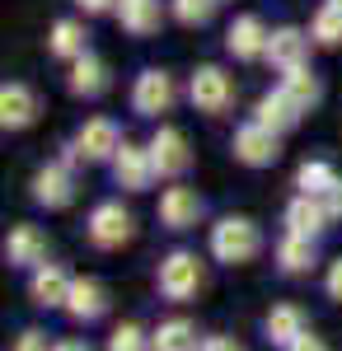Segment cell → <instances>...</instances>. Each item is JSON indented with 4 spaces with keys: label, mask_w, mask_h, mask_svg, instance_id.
I'll list each match as a JSON object with an SVG mask.
<instances>
[{
    "label": "cell",
    "mask_w": 342,
    "mask_h": 351,
    "mask_svg": "<svg viewBox=\"0 0 342 351\" xmlns=\"http://www.w3.org/2000/svg\"><path fill=\"white\" fill-rule=\"evenodd\" d=\"M216 14V0H174V19L187 28H202Z\"/></svg>",
    "instance_id": "cell-29"
},
{
    "label": "cell",
    "mask_w": 342,
    "mask_h": 351,
    "mask_svg": "<svg viewBox=\"0 0 342 351\" xmlns=\"http://www.w3.org/2000/svg\"><path fill=\"white\" fill-rule=\"evenodd\" d=\"M323 202H328V211H333V220H342V178L333 183V192H328Z\"/></svg>",
    "instance_id": "cell-36"
},
{
    "label": "cell",
    "mask_w": 342,
    "mask_h": 351,
    "mask_svg": "<svg viewBox=\"0 0 342 351\" xmlns=\"http://www.w3.org/2000/svg\"><path fill=\"white\" fill-rule=\"evenodd\" d=\"M202 281H207V271H202V258L197 253H187V248H174L155 271V286L164 300H174V304H183L202 291Z\"/></svg>",
    "instance_id": "cell-2"
},
{
    "label": "cell",
    "mask_w": 342,
    "mask_h": 351,
    "mask_svg": "<svg viewBox=\"0 0 342 351\" xmlns=\"http://www.w3.org/2000/svg\"><path fill=\"white\" fill-rule=\"evenodd\" d=\"M323 286H328V295L342 304V258H333V267H328V281H323Z\"/></svg>",
    "instance_id": "cell-32"
},
{
    "label": "cell",
    "mask_w": 342,
    "mask_h": 351,
    "mask_svg": "<svg viewBox=\"0 0 342 351\" xmlns=\"http://www.w3.org/2000/svg\"><path fill=\"white\" fill-rule=\"evenodd\" d=\"M263 332L272 347L286 351L290 342H300L305 332H310V319H305V309L300 304H272V314L263 319Z\"/></svg>",
    "instance_id": "cell-17"
},
{
    "label": "cell",
    "mask_w": 342,
    "mask_h": 351,
    "mask_svg": "<svg viewBox=\"0 0 342 351\" xmlns=\"http://www.w3.org/2000/svg\"><path fill=\"white\" fill-rule=\"evenodd\" d=\"M146 347H150V337L141 332V324H117L108 337V351H146Z\"/></svg>",
    "instance_id": "cell-30"
},
{
    "label": "cell",
    "mask_w": 342,
    "mask_h": 351,
    "mask_svg": "<svg viewBox=\"0 0 342 351\" xmlns=\"http://www.w3.org/2000/svg\"><path fill=\"white\" fill-rule=\"evenodd\" d=\"M286 351H328V342H323V337H315V332H305V337H300V342H290Z\"/></svg>",
    "instance_id": "cell-34"
},
{
    "label": "cell",
    "mask_w": 342,
    "mask_h": 351,
    "mask_svg": "<svg viewBox=\"0 0 342 351\" xmlns=\"http://www.w3.org/2000/svg\"><path fill=\"white\" fill-rule=\"evenodd\" d=\"M230 150H235L239 164L267 169V164H277V155H282V136L272 132V127H263V122H244V127H235Z\"/></svg>",
    "instance_id": "cell-5"
},
{
    "label": "cell",
    "mask_w": 342,
    "mask_h": 351,
    "mask_svg": "<svg viewBox=\"0 0 342 351\" xmlns=\"http://www.w3.org/2000/svg\"><path fill=\"white\" fill-rule=\"evenodd\" d=\"M113 178H117V188L127 192H146L155 183V160H150V145H136V141H122V150L113 155Z\"/></svg>",
    "instance_id": "cell-8"
},
{
    "label": "cell",
    "mask_w": 342,
    "mask_h": 351,
    "mask_svg": "<svg viewBox=\"0 0 342 351\" xmlns=\"http://www.w3.org/2000/svg\"><path fill=\"white\" fill-rule=\"evenodd\" d=\"M267 61H272L277 71L305 66V61H310V38H305L300 28H272V38H267Z\"/></svg>",
    "instance_id": "cell-19"
},
{
    "label": "cell",
    "mask_w": 342,
    "mask_h": 351,
    "mask_svg": "<svg viewBox=\"0 0 342 351\" xmlns=\"http://www.w3.org/2000/svg\"><path fill=\"white\" fill-rule=\"evenodd\" d=\"M328 5H342V0H328Z\"/></svg>",
    "instance_id": "cell-38"
},
{
    "label": "cell",
    "mask_w": 342,
    "mask_h": 351,
    "mask_svg": "<svg viewBox=\"0 0 342 351\" xmlns=\"http://www.w3.org/2000/svg\"><path fill=\"white\" fill-rule=\"evenodd\" d=\"M328 220H333V211H328V202L323 197H295L286 206V230H295V234H310V239H319L323 230H328Z\"/></svg>",
    "instance_id": "cell-18"
},
{
    "label": "cell",
    "mask_w": 342,
    "mask_h": 351,
    "mask_svg": "<svg viewBox=\"0 0 342 351\" xmlns=\"http://www.w3.org/2000/svg\"><path fill=\"white\" fill-rule=\"evenodd\" d=\"M150 160H155L159 178H179V173H187V164H192L187 136L179 132V127H159V132L150 136Z\"/></svg>",
    "instance_id": "cell-11"
},
{
    "label": "cell",
    "mask_w": 342,
    "mask_h": 351,
    "mask_svg": "<svg viewBox=\"0 0 342 351\" xmlns=\"http://www.w3.org/2000/svg\"><path fill=\"white\" fill-rule=\"evenodd\" d=\"M33 202L47 206V211L71 206L76 202V173H71V164H43L33 173Z\"/></svg>",
    "instance_id": "cell-10"
},
{
    "label": "cell",
    "mask_w": 342,
    "mask_h": 351,
    "mask_svg": "<svg viewBox=\"0 0 342 351\" xmlns=\"http://www.w3.org/2000/svg\"><path fill=\"white\" fill-rule=\"evenodd\" d=\"M277 263H282V271H310L319 263V239L286 230V234L277 239Z\"/></svg>",
    "instance_id": "cell-22"
},
{
    "label": "cell",
    "mask_w": 342,
    "mask_h": 351,
    "mask_svg": "<svg viewBox=\"0 0 342 351\" xmlns=\"http://www.w3.org/2000/svg\"><path fill=\"white\" fill-rule=\"evenodd\" d=\"M310 38L319 47H342V5H319L315 19H310Z\"/></svg>",
    "instance_id": "cell-28"
},
{
    "label": "cell",
    "mask_w": 342,
    "mask_h": 351,
    "mask_svg": "<svg viewBox=\"0 0 342 351\" xmlns=\"http://www.w3.org/2000/svg\"><path fill=\"white\" fill-rule=\"evenodd\" d=\"M71 89H76V94H84V99L104 94V89H108V66L94 52L76 56V61H71Z\"/></svg>",
    "instance_id": "cell-23"
},
{
    "label": "cell",
    "mask_w": 342,
    "mask_h": 351,
    "mask_svg": "<svg viewBox=\"0 0 342 351\" xmlns=\"http://www.w3.org/2000/svg\"><path fill=\"white\" fill-rule=\"evenodd\" d=\"M52 351H89V347H84V342H76V337H61Z\"/></svg>",
    "instance_id": "cell-37"
},
{
    "label": "cell",
    "mask_w": 342,
    "mask_h": 351,
    "mask_svg": "<svg viewBox=\"0 0 342 351\" xmlns=\"http://www.w3.org/2000/svg\"><path fill=\"white\" fill-rule=\"evenodd\" d=\"M338 183V169L328 160H305L300 164V173H295V188L305 192V197H328Z\"/></svg>",
    "instance_id": "cell-26"
},
{
    "label": "cell",
    "mask_w": 342,
    "mask_h": 351,
    "mask_svg": "<svg viewBox=\"0 0 342 351\" xmlns=\"http://www.w3.org/2000/svg\"><path fill=\"white\" fill-rule=\"evenodd\" d=\"M282 89H286L290 99L300 104V108L310 112L323 99V84H319V75L310 71V66H295V71H282Z\"/></svg>",
    "instance_id": "cell-24"
},
{
    "label": "cell",
    "mask_w": 342,
    "mask_h": 351,
    "mask_svg": "<svg viewBox=\"0 0 342 351\" xmlns=\"http://www.w3.org/2000/svg\"><path fill=\"white\" fill-rule=\"evenodd\" d=\"M197 351H244V347H239L235 337H225V332H216V337H207V342H202Z\"/></svg>",
    "instance_id": "cell-33"
},
{
    "label": "cell",
    "mask_w": 342,
    "mask_h": 351,
    "mask_svg": "<svg viewBox=\"0 0 342 351\" xmlns=\"http://www.w3.org/2000/svg\"><path fill=\"white\" fill-rule=\"evenodd\" d=\"M10 351H52V347H47V337H43L38 328H28V332L14 337V347H10Z\"/></svg>",
    "instance_id": "cell-31"
},
{
    "label": "cell",
    "mask_w": 342,
    "mask_h": 351,
    "mask_svg": "<svg viewBox=\"0 0 342 351\" xmlns=\"http://www.w3.org/2000/svg\"><path fill=\"white\" fill-rule=\"evenodd\" d=\"M66 314H71V319H80V324L104 319V314H108V291L94 281V276H76L71 300H66Z\"/></svg>",
    "instance_id": "cell-20"
},
{
    "label": "cell",
    "mask_w": 342,
    "mask_h": 351,
    "mask_svg": "<svg viewBox=\"0 0 342 351\" xmlns=\"http://www.w3.org/2000/svg\"><path fill=\"white\" fill-rule=\"evenodd\" d=\"M300 117H305V108L290 99L286 89L277 84L272 94H263L258 104H253V122H263V127H272L277 136H286L290 127H300Z\"/></svg>",
    "instance_id": "cell-14"
},
{
    "label": "cell",
    "mask_w": 342,
    "mask_h": 351,
    "mask_svg": "<svg viewBox=\"0 0 342 351\" xmlns=\"http://www.w3.org/2000/svg\"><path fill=\"white\" fill-rule=\"evenodd\" d=\"M258 253H263V230L249 216H220L211 225V258L216 263L239 267V263H253Z\"/></svg>",
    "instance_id": "cell-1"
},
{
    "label": "cell",
    "mask_w": 342,
    "mask_h": 351,
    "mask_svg": "<svg viewBox=\"0 0 342 351\" xmlns=\"http://www.w3.org/2000/svg\"><path fill=\"white\" fill-rule=\"evenodd\" d=\"M33 117H38V94L28 84L10 80L0 89V122H5V132H24V127H33Z\"/></svg>",
    "instance_id": "cell-16"
},
{
    "label": "cell",
    "mask_w": 342,
    "mask_h": 351,
    "mask_svg": "<svg viewBox=\"0 0 342 351\" xmlns=\"http://www.w3.org/2000/svg\"><path fill=\"white\" fill-rule=\"evenodd\" d=\"M174 99H179V89H174V75L169 71H141L132 84V108L141 112V117H159V112L174 108Z\"/></svg>",
    "instance_id": "cell-7"
},
{
    "label": "cell",
    "mask_w": 342,
    "mask_h": 351,
    "mask_svg": "<svg viewBox=\"0 0 342 351\" xmlns=\"http://www.w3.org/2000/svg\"><path fill=\"white\" fill-rule=\"evenodd\" d=\"M150 351H197V328L187 324V319L159 324L155 337H150Z\"/></svg>",
    "instance_id": "cell-27"
},
{
    "label": "cell",
    "mask_w": 342,
    "mask_h": 351,
    "mask_svg": "<svg viewBox=\"0 0 342 351\" xmlns=\"http://www.w3.org/2000/svg\"><path fill=\"white\" fill-rule=\"evenodd\" d=\"M216 5H220V0H216Z\"/></svg>",
    "instance_id": "cell-39"
},
{
    "label": "cell",
    "mask_w": 342,
    "mask_h": 351,
    "mask_svg": "<svg viewBox=\"0 0 342 351\" xmlns=\"http://www.w3.org/2000/svg\"><path fill=\"white\" fill-rule=\"evenodd\" d=\"M84 14H104V10H117V0H76Z\"/></svg>",
    "instance_id": "cell-35"
},
{
    "label": "cell",
    "mask_w": 342,
    "mask_h": 351,
    "mask_svg": "<svg viewBox=\"0 0 342 351\" xmlns=\"http://www.w3.org/2000/svg\"><path fill=\"white\" fill-rule=\"evenodd\" d=\"M267 24L258 19V14H239L235 24L225 28V52L235 56V61H258V56H267Z\"/></svg>",
    "instance_id": "cell-13"
},
{
    "label": "cell",
    "mask_w": 342,
    "mask_h": 351,
    "mask_svg": "<svg viewBox=\"0 0 342 351\" xmlns=\"http://www.w3.org/2000/svg\"><path fill=\"white\" fill-rule=\"evenodd\" d=\"M117 150H122V132H117L113 117H89L76 132V141H71V155H76V160H89V164L113 160Z\"/></svg>",
    "instance_id": "cell-6"
},
{
    "label": "cell",
    "mask_w": 342,
    "mask_h": 351,
    "mask_svg": "<svg viewBox=\"0 0 342 351\" xmlns=\"http://www.w3.org/2000/svg\"><path fill=\"white\" fill-rule=\"evenodd\" d=\"M117 24L132 38H150L164 24V10H159V0H117Z\"/></svg>",
    "instance_id": "cell-21"
},
{
    "label": "cell",
    "mask_w": 342,
    "mask_h": 351,
    "mask_svg": "<svg viewBox=\"0 0 342 351\" xmlns=\"http://www.w3.org/2000/svg\"><path fill=\"white\" fill-rule=\"evenodd\" d=\"M84 24L80 19H56L52 24V38H47V47H52V56H66V61H76V56H84L89 47H84Z\"/></svg>",
    "instance_id": "cell-25"
},
{
    "label": "cell",
    "mask_w": 342,
    "mask_h": 351,
    "mask_svg": "<svg viewBox=\"0 0 342 351\" xmlns=\"http://www.w3.org/2000/svg\"><path fill=\"white\" fill-rule=\"evenodd\" d=\"M5 263L10 267H43L47 263V234L38 225H14L5 239Z\"/></svg>",
    "instance_id": "cell-15"
},
{
    "label": "cell",
    "mask_w": 342,
    "mask_h": 351,
    "mask_svg": "<svg viewBox=\"0 0 342 351\" xmlns=\"http://www.w3.org/2000/svg\"><path fill=\"white\" fill-rule=\"evenodd\" d=\"M71 286H76V276L66 267H56V263H43V267H33V276H28V295H33L38 309H66Z\"/></svg>",
    "instance_id": "cell-12"
},
{
    "label": "cell",
    "mask_w": 342,
    "mask_h": 351,
    "mask_svg": "<svg viewBox=\"0 0 342 351\" xmlns=\"http://www.w3.org/2000/svg\"><path fill=\"white\" fill-rule=\"evenodd\" d=\"M187 99L197 104V112L220 117V112L235 104V80H230L220 66H197V71H192V80H187Z\"/></svg>",
    "instance_id": "cell-4"
},
{
    "label": "cell",
    "mask_w": 342,
    "mask_h": 351,
    "mask_svg": "<svg viewBox=\"0 0 342 351\" xmlns=\"http://www.w3.org/2000/svg\"><path fill=\"white\" fill-rule=\"evenodd\" d=\"M84 234H89L94 248H122V243H132L136 220L122 202H99V206L89 211V220H84Z\"/></svg>",
    "instance_id": "cell-3"
},
{
    "label": "cell",
    "mask_w": 342,
    "mask_h": 351,
    "mask_svg": "<svg viewBox=\"0 0 342 351\" xmlns=\"http://www.w3.org/2000/svg\"><path fill=\"white\" fill-rule=\"evenodd\" d=\"M202 211H207L202 192L187 188V183H174V188L159 192V225L164 230H192L202 220Z\"/></svg>",
    "instance_id": "cell-9"
}]
</instances>
